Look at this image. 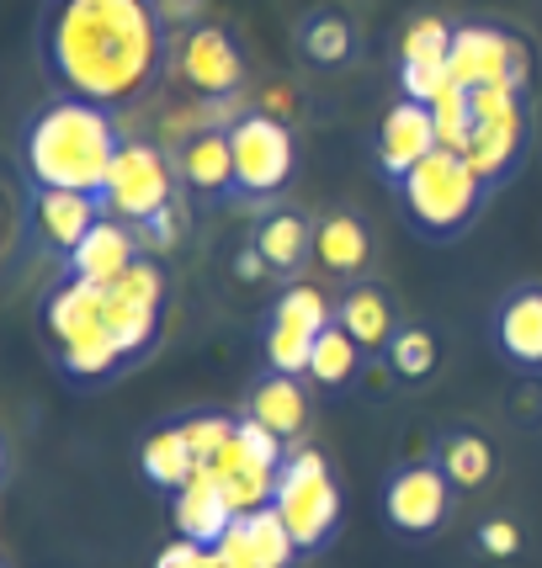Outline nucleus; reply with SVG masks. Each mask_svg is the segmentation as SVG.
Returning a JSON list of instances; mask_svg holds the SVG:
<instances>
[{
    "instance_id": "obj_1",
    "label": "nucleus",
    "mask_w": 542,
    "mask_h": 568,
    "mask_svg": "<svg viewBox=\"0 0 542 568\" xmlns=\"http://www.w3.org/2000/svg\"><path fill=\"white\" fill-rule=\"evenodd\" d=\"M32 53L53 97L128 112L171 70V22L160 0H43Z\"/></svg>"
},
{
    "instance_id": "obj_2",
    "label": "nucleus",
    "mask_w": 542,
    "mask_h": 568,
    "mask_svg": "<svg viewBox=\"0 0 542 568\" xmlns=\"http://www.w3.org/2000/svg\"><path fill=\"white\" fill-rule=\"evenodd\" d=\"M123 144L128 139L118 112L80 97H49L17 128V160H22L27 186H53V192L101 197Z\"/></svg>"
},
{
    "instance_id": "obj_3",
    "label": "nucleus",
    "mask_w": 542,
    "mask_h": 568,
    "mask_svg": "<svg viewBox=\"0 0 542 568\" xmlns=\"http://www.w3.org/2000/svg\"><path fill=\"white\" fill-rule=\"evenodd\" d=\"M38 335L70 388H107L123 377V367H133L118 335L101 320V282L59 276L38 303Z\"/></svg>"
},
{
    "instance_id": "obj_4",
    "label": "nucleus",
    "mask_w": 542,
    "mask_h": 568,
    "mask_svg": "<svg viewBox=\"0 0 542 568\" xmlns=\"http://www.w3.org/2000/svg\"><path fill=\"white\" fill-rule=\"evenodd\" d=\"M394 192H399V207H404L410 229H415L420 240H436V245L469 234L473 219L484 213V202L494 197L490 186H484V175L469 165V154H458V149H436L431 160H420Z\"/></svg>"
},
{
    "instance_id": "obj_5",
    "label": "nucleus",
    "mask_w": 542,
    "mask_h": 568,
    "mask_svg": "<svg viewBox=\"0 0 542 568\" xmlns=\"http://www.w3.org/2000/svg\"><path fill=\"white\" fill-rule=\"evenodd\" d=\"M271 510L288 520L298 552H324L335 526H341V484L314 446H293L288 463L277 468Z\"/></svg>"
},
{
    "instance_id": "obj_6",
    "label": "nucleus",
    "mask_w": 542,
    "mask_h": 568,
    "mask_svg": "<svg viewBox=\"0 0 542 568\" xmlns=\"http://www.w3.org/2000/svg\"><path fill=\"white\" fill-rule=\"evenodd\" d=\"M526 149H532V91H521V85H479L473 91L469 165L484 175L490 192H500L521 171Z\"/></svg>"
},
{
    "instance_id": "obj_7",
    "label": "nucleus",
    "mask_w": 542,
    "mask_h": 568,
    "mask_svg": "<svg viewBox=\"0 0 542 568\" xmlns=\"http://www.w3.org/2000/svg\"><path fill=\"white\" fill-rule=\"evenodd\" d=\"M165 308H171V276L160 266V255H144L118 282H101V320L128 351V362H144L160 346Z\"/></svg>"
},
{
    "instance_id": "obj_8",
    "label": "nucleus",
    "mask_w": 542,
    "mask_h": 568,
    "mask_svg": "<svg viewBox=\"0 0 542 568\" xmlns=\"http://www.w3.org/2000/svg\"><path fill=\"white\" fill-rule=\"evenodd\" d=\"M175 192H181L175 154L154 149L149 139H128L97 202L107 219H123V223H133V229H144L149 219H160L165 207H175Z\"/></svg>"
},
{
    "instance_id": "obj_9",
    "label": "nucleus",
    "mask_w": 542,
    "mask_h": 568,
    "mask_svg": "<svg viewBox=\"0 0 542 568\" xmlns=\"http://www.w3.org/2000/svg\"><path fill=\"white\" fill-rule=\"evenodd\" d=\"M229 149H234V202H271L288 192L298 171V139L282 118L245 112L229 128Z\"/></svg>"
},
{
    "instance_id": "obj_10",
    "label": "nucleus",
    "mask_w": 542,
    "mask_h": 568,
    "mask_svg": "<svg viewBox=\"0 0 542 568\" xmlns=\"http://www.w3.org/2000/svg\"><path fill=\"white\" fill-rule=\"evenodd\" d=\"M335 324V303L309 287V282H288L277 303H271L267 324H261V351H267L271 372H309V356L320 346V335Z\"/></svg>"
},
{
    "instance_id": "obj_11",
    "label": "nucleus",
    "mask_w": 542,
    "mask_h": 568,
    "mask_svg": "<svg viewBox=\"0 0 542 568\" xmlns=\"http://www.w3.org/2000/svg\"><path fill=\"white\" fill-rule=\"evenodd\" d=\"M446 70L458 85H521L532 91V53L511 27L500 22H458L452 27V59Z\"/></svg>"
},
{
    "instance_id": "obj_12",
    "label": "nucleus",
    "mask_w": 542,
    "mask_h": 568,
    "mask_svg": "<svg viewBox=\"0 0 542 568\" xmlns=\"http://www.w3.org/2000/svg\"><path fill=\"white\" fill-rule=\"evenodd\" d=\"M452 505H458V489L442 473V463H399L383 478V520L410 542L436 537L452 520Z\"/></svg>"
},
{
    "instance_id": "obj_13",
    "label": "nucleus",
    "mask_w": 542,
    "mask_h": 568,
    "mask_svg": "<svg viewBox=\"0 0 542 568\" xmlns=\"http://www.w3.org/2000/svg\"><path fill=\"white\" fill-rule=\"evenodd\" d=\"M101 202L91 192H53V186H27L22 202V240L49 261H70V250L97 229Z\"/></svg>"
},
{
    "instance_id": "obj_14",
    "label": "nucleus",
    "mask_w": 542,
    "mask_h": 568,
    "mask_svg": "<svg viewBox=\"0 0 542 568\" xmlns=\"http://www.w3.org/2000/svg\"><path fill=\"white\" fill-rule=\"evenodd\" d=\"M175 70L187 74V85L202 101H213V97H240L245 91L250 59H245V43L229 27L198 22V27H187V38L175 49Z\"/></svg>"
},
{
    "instance_id": "obj_15",
    "label": "nucleus",
    "mask_w": 542,
    "mask_h": 568,
    "mask_svg": "<svg viewBox=\"0 0 542 568\" xmlns=\"http://www.w3.org/2000/svg\"><path fill=\"white\" fill-rule=\"evenodd\" d=\"M436 149H442V139H436V118H431L425 101L399 97L394 106L378 118V128H372V160H378V175H383L389 186H399V181L415 171L420 160H431Z\"/></svg>"
},
{
    "instance_id": "obj_16",
    "label": "nucleus",
    "mask_w": 542,
    "mask_h": 568,
    "mask_svg": "<svg viewBox=\"0 0 542 568\" xmlns=\"http://www.w3.org/2000/svg\"><path fill=\"white\" fill-rule=\"evenodd\" d=\"M452 27L458 22H442V17H415V22L399 32V97L410 101H431L446 91V59H452Z\"/></svg>"
},
{
    "instance_id": "obj_17",
    "label": "nucleus",
    "mask_w": 542,
    "mask_h": 568,
    "mask_svg": "<svg viewBox=\"0 0 542 568\" xmlns=\"http://www.w3.org/2000/svg\"><path fill=\"white\" fill-rule=\"evenodd\" d=\"M250 250L267 261V272L277 282H298L303 266L314 261V219L288 202H267V213L250 229Z\"/></svg>"
},
{
    "instance_id": "obj_18",
    "label": "nucleus",
    "mask_w": 542,
    "mask_h": 568,
    "mask_svg": "<svg viewBox=\"0 0 542 568\" xmlns=\"http://www.w3.org/2000/svg\"><path fill=\"white\" fill-rule=\"evenodd\" d=\"M175 175L181 192L198 202H234V149H229V128H198L175 149Z\"/></svg>"
},
{
    "instance_id": "obj_19",
    "label": "nucleus",
    "mask_w": 542,
    "mask_h": 568,
    "mask_svg": "<svg viewBox=\"0 0 542 568\" xmlns=\"http://www.w3.org/2000/svg\"><path fill=\"white\" fill-rule=\"evenodd\" d=\"M139 261H144V240H139V229L101 213L97 229L70 250V261L59 266V276H74V282H118V276H123L128 266H139Z\"/></svg>"
},
{
    "instance_id": "obj_20",
    "label": "nucleus",
    "mask_w": 542,
    "mask_h": 568,
    "mask_svg": "<svg viewBox=\"0 0 542 568\" xmlns=\"http://www.w3.org/2000/svg\"><path fill=\"white\" fill-rule=\"evenodd\" d=\"M255 425H267L277 442L298 446L303 442V430H309V377H298V372H261L255 383H250L245 394V409Z\"/></svg>"
},
{
    "instance_id": "obj_21",
    "label": "nucleus",
    "mask_w": 542,
    "mask_h": 568,
    "mask_svg": "<svg viewBox=\"0 0 542 568\" xmlns=\"http://www.w3.org/2000/svg\"><path fill=\"white\" fill-rule=\"evenodd\" d=\"M494 346L516 372H542V282H516L494 303Z\"/></svg>"
},
{
    "instance_id": "obj_22",
    "label": "nucleus",
    "mask_w": 542,
    "mask_h": 568,
    "mask_svg": "<svg viewBox=\"0 0 542 568\" xmlns=\"http://www.w3.org/2000/svg\"><path fill=\"white\" fill-rule=\"evenodd\" d=\"M314 266L335 282H362L372 266V229L351 207H330L314 219Z\"/></svg>"
},
{
    "instance_id": "obj_23",
    "label": "nucleus",
    "mask_w": 542,
    "mask_h": 568,
    "mask_svg": "<svg viewBox=\"0 0 542 568\" xmlns=\"http://www.w3.org/2000/svg\"><path fill=\"white\" fill-rule=\"evenodd\" d=\"M219 558H229L234 568H293L303 552H298L293 531H288V520L277 516V510H250L229 526V537L213 547Z\"/></svg>"
},
{
    "instance_id": "obj_24",
    "label": "nucleus",
    "mask_w": 542,
    "mask_h": 568,
    "mask_svg": "<svg viewBox=\"0 0 542 568\" xmlns=\"http://www.w3.org/2000/svg\"><path fill=\"white\" fill-rule=\"evenodd\" d=\"M234 505L223 499L219 478L202 468L187 489H175L171 495V526L181 542H198V547H219L223 537H229V526H234Z\"/></svg>"
},
{
    "instance_id": "obj_25",
    "label": "nucleus",
    "mask_w": 542,
    "mask_h": 568,
    "mask_svg": "<svg viewBox=\"0 0 542 568\" xmlns=\"http://www.w3.org/2000/svg\"><path fill=\"white\" fill-rule=\"evenodd\" d=\"M335 324H341L368 356H383L389 341L399 335L394 303H389V293H383L378 282H368V276H362V282H345V293L335 297Z\"/></svg>"
},
{
    "instance_id": "obj_26",
    "label": "nucleus",
    "mask_w": 542,
    "mask_h": 568,
    "mask_svg": "<svg viewBox=\"0 0 542 568\" xmlns=\"http://www.w3.org/2000/svg\"><path fill=\"white\" fill-rule=\"evenodd\" d=\"M234 430H240V425H234ZM208 473L219 478V489H223V499L234 505V516H250V510H267V505H271V489H277V468L255 463L240 436H234V442H229L219 457L208 463Z\"/></svg>"
},
{
    "instance_id": "obj_27",
    "label": "nucleus",
    "mask_w": 542,
    "mask_h": 568,
    "mask_svg": "<svg viewBox=\"0 0 542 568\" xmlns=\"http://www.w3.org/2000/svg\"><path fill=\"white\" fill-rule=\"evenodd\" d=\"M139 468H144V478L154 489H165V495L187 489V484L202 473L198 452L187 442V425L171 420V425H160V430H149V442L139 446Z\"/></svg>"
},
{
    "instance_id": "obj_28",
    "label": "nucleus",
    "mask_w": 542,
    "mask_h": 568,
    "mask_svg": "<svg viewBox=\"0 0 542 568\" xmlns=\"http://www.w3.org/2000/svg\"><path fill=\"white\" fill-rule=\"evenodd\" d=\"M436 463H442V473L452 478V489H458V495L484 489V484L494 478V442L484 436V430L452 425L442 442H436Z\"/></svg>"
},
{
    "instance_id": "obj_29",
    "label": "nucleus",
    "mask_w": 542,
    "mask_h": 568,
    "mask_svg": "<svg viewBox=\"0 0 542 568\" xmlns=\"http://www.w3.org/2000/svg\"><path fill=\"white\" fill-rule=\"evenodd\" d=\"M293 43H298V53H303L309 64H320V70H341L345 59L357 53V32H351V22H345L341 11L320 6V11H303V17H298Z\"/></svg>"
},
{
    "instance_id": "obj_30",
    "label": "nucleus",
    "mask_w": 542,
    "mask_h": 568,
    "mask_svg": "<svg viewBox=\"0 0 542 568\" xmlns=\"http://www.w3.org/2000/svg\"><path fill=\"white\" fill-rule=\"evenodd\" d=\"M362 367H368V351L357 346L341 324H330L320 335V346H314V356H309V372H303V377H309L314 388H324V394H335L345 383H357Z\"/></svg>"
},
{
    "instance_id": "obj_31",
    "label": "nucleus",
    "mask_w": 542,
    "mask_h": 568,
    "mask_svg": "<svg viewBox=\"0 0 542 568\" xmlns=\"http://www.w3.org/2000/svg\"><path fill=\"white\" fill-rule=\"evenodd\" d=\"M383 362H389V377H394V383L420 388V383H431V372L442 362V346H436V335H431L425 324H399V335L389 341Z\"/></svg>"
},
{
    "instance_id": "obj_32",
    "label": "nucleus",
    "mask_w": 542,
    "mask_h": 568,
    "mask_svg": "<svg viewBox=\"0 0 542 568\" xmlns=\"http://www.w3.org/2000/svg\"><path fill=\"white\" fill-rule=\"evenodd\" d=\"M431 118H436V139H442V149L469 154V139H473V91L469 85L446 80V91L431 101Z\"/></svg>"
},
{
    "instance_id": "obj_33",
    "label": "nucleus",
    "mask_w": 542,
    "mask_h": 568,
    "mask_svg": "<svg viewBox=\"0 0 542 568\" xmlns=\"http://www.w3.org/2000/svg\"><path fill=\"white\" fill-rule=\"evenodd\" d=\"M181 425H187V442H192V452H198V463L208 468L223 446L234 442L240 415H223V409H192V415H181Z\"/></svg>"
},
{
    "instance_id": "obj_34",
    "label": "nucleus",
    "mask_w": 542,
    "mask_h": 568,
    "mask_svg": "<svg viewBox=\"0 0 542 568\" xmlns=\"http://www.w3.org/2000/svg\"><path fill=\"white\" fill-rule=\"evenodd\" d=\"M181 229H187V213H181V202H175V207H165L160 219H149L144 229H139L144 255H165V250H175L181 245Z\"/></svg>"
},
{
    "instance_id": "obj_35",
    "label": "nucleus",
    "mask_w": 542,
    "mask_h": 568,
    "mask_svg": "<svg viewBox=\"0 0 542 568\" xmlns=\"http://www.w3.org/2000/svg\"><path fill=\"white\" fill-rule=\"evenodd\" d=\"M479 547L490 552V558H516L521 552V526L511 516H494L479 526Z\"/></svg>"
},
{
    "instance_id": "obj_36",
    "label": "nucleus",
    "mask_w": 542,
    "mask_h": 568,
    "mask_svg": "<svg viewBox=\"0 0 542 568\" xmlns=\"http://www.w3.org/2000/svg\"><path fill=\"white\" fill-rule=\"evenodd\" d=\"M208 552H213V547H198V542H181V537H175L171 547H160L154 568H208Z\"/></svg>"
},
{
    "instance_id": "obj_37",
    "label": "nucleus",
    "mask_w": 542,
    "mask_h": 568,
    "mask_svg": "<svg viewBox=\"0 0 542 568\" xmlns=\"http://www.w3.org/2000/svg\"><path fill=\"white\" fill-rule=\"evenodd\" d=\"M234 266H240V276H245V282H255V276H271L267 272V261H261V255H255V250H240V261H234Z\"/></svg>"
}]
</instances>
